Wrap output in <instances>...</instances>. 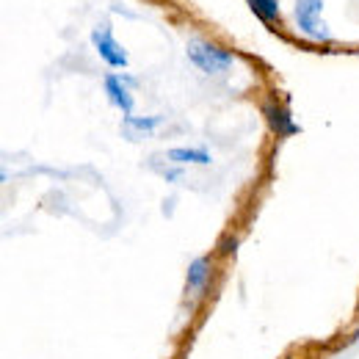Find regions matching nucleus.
Masks as SVG:
<instances>
[{
  "label": "nucleus",
  "instance_id": "f257e3e1",
  "mask_svg": "<svg viewBox=\"0 0 359 359\" xmlns=\"http://www.w3.org/2000/svg\"><path fill=\"white\" fill-rule=\"evenodd\" d=\"M185 55H188V61H191L196 69H202L205 75H224L226 69L235 64V55H232L226 47L216 45V42H208V39H199V36L188 39Z\"/></svg>",
  "mask_w": 359,
  "mask_h": 359
},
{
  "label": "nucleus",
  "instance_id": "f03ea898",
  "mask_svg": "<svg viewBox=\"0 0 359 359\" xmlns=\"http://www.w3.org/2000/svg\"><path fill=\"white\" fill-rule=\"evenodd\" d=\"M293 20L302 36L313 42H332V31L323 22V0H296L293 3Z\"/></svg>",
  "mask_w": 359,
  "mask_h": 359
},
{
  "label": "nucleus",
  "instance_id": "7ed1b4c3",
  "mask_svg": "<svg viewBox=\"0 0 359 359\" xmlns=\"http://www.w3.org/2000/svg\"><path fill=\"white\" fill-rule=\"evenodd\" d=\"M91 45L97 50V55H100L108 67H114V69H125V67L130 64V55H128L125 45H119V39L114 36L111 22H97V25H94V31H91Z\"/></svg>",
  "mask_w": 359,
  "mask_h": 359
},
{
  "label": "nucleus",
  "instance_id": "20e7f679",
  "mask_svg": "<svg viewBox=\"0 0 359 359\" xmlns=\"http://www.w3.org/2000/svg\"><path fill=\"white\" fill-rule=\"evenodd\" d=\"M130 78L128 75H105L102 78V89H105V97L114 108H119L125 116H133L135 100L130 94Z\"/></svg>",
  "mask_w": 359,
  "mask_h": 359
},
{
  "label": "nucleus",
  "instance_id": "39448f33",
  "mask_svg": "<svg viewBox=\"0 0 359 359\" xmlns=\"http://www.w3.org/2000/svg\"><path fill=\"white\" fill-rule=\"evenodd\" d=\"M210 271H213L210 257H194V260L188 263V271H185V293H188L191 299H196V296L208 287Z\"/></svg>",
  "mask_w": 359,
  "mask_h": 359
},
{
  "label": "nucleus",
  "instance_id": "423d86ee",
  "mask_svg": "<svg viewBox=\"0 0 359 359\" xmlns=\"http://www.w3.org/2000/svg\"><path fill=\"white\" fill-rule=\"evenodd\" d=\"M163 155L175 166H208V163H213V155L205 147H172Z\"/></svg>",
  "mask_w": 359,
  "mask_h": 359
},
{
  "label": "nucleus",
  "instance_id": "0eeeda50",
  "mask_svg": "<svg viewBox=\"0 0 359 359\" xmlns=\"http://www.w3.org/2000/svg\"><path fill=\"white\" fill-rule=\"evenodd\" d=\"M266 119H269L271 130L279 135H293L299 130L296 122L290 119L287 108H282V105H276V102H269V105H266Z\"/></svg>",
  "mask_w": 359,
  "mask_h": 359
},
{
  "label": "nucleus",
  "instance_id": "6e6552de",
  "mask_svg": "<svg viewBox=\"0 0 359 359\" xmlns=\"http://www.w3.org/2000/svg\"><path fill=\"white\" fill-rule=\"evenodd\" d=\"M161 122H163L161 116H125L122 133L128 135V138H144V135L155 133Z\"/></svg>",
  "mask_w": 359,
  "mask_h": 359
},
{
  "label": "nucleus",
  "instance_id": "1a4fd4ad",
  "mask_svg": "<svg viewBox=\"0 0 359 359\" xmlns=\"http://www.w3.org/2000/svg\"><path fill=\"white\" fill-rule=\"evenodd\" d=\"M246 3H249V8H252L263 22L273 25V22L279 20V0H246Z\"/></svg>",
  "mask_w": 359,
  "mask_h": 359
}]
</instances>
